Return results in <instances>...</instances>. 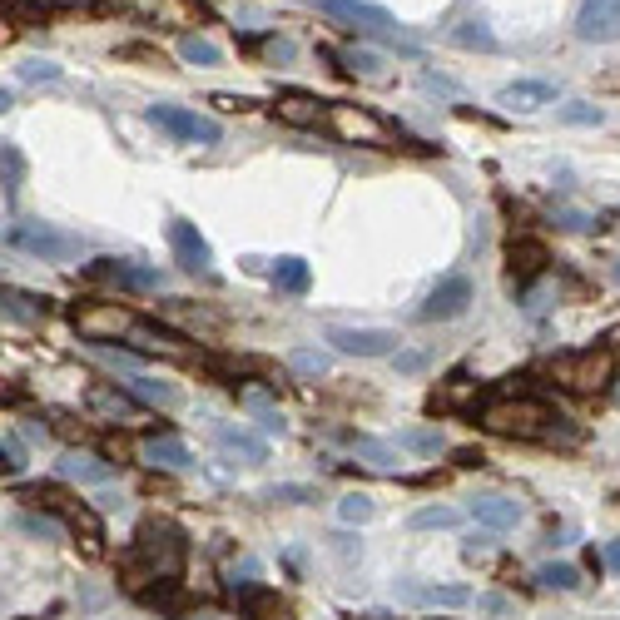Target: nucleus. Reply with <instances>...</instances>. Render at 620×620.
I'll list each match as a JSON object with an SVG mask.
<instances>
[{
    "instance_id": "nucleus-34",
    "label": "nucleus",
    "mask_w": 620,
    "mask_h": 620,
    "mask_svg": "<svg viewBox=\"0 0 620 620\" xmlns=\"http://www.w3.org/2000/svg\"><path fill=\"white\" fill-rule=\"evenodd\" d=\"M248 616L253 620H293V611H288L273 591H258V596H248Z\"/></svg>"
},
{
    "instance_id": "nucleus-16",
    "label": "nucleus",
    "mask_w": 620,
    "mask_h": 620,
    "mask_svg": "<svg viewBox=\"0 0 620 620\" xmlns=\"http://www.w3.org/2000/svg\"><path fill=\"white\" fill-rule=\"evenodd\" d=\"M328 343L338 353H353V358H382V353L397 348V333H387V328H333Z\"/></svg>"
},
{
    "instance_id": "nucleus-42",
    "label": "nucleus",
    "mask_w": 620,
    "mask_h": 620,
    "mask_svg": "<svg viewBox=\"0 0 620 620\" xmlns=\"http://www.w3.org/2000/svg\"><path fill=\"white\" fill-rule=\"evenodd\" d=\"M487 546H492V536H467V541H462V556H472V561H477Z\"/></svg>"
},
{
    "instance_id": "nucleus-38",
    "label": "nucleus",
    "mask_w": 620,
    "mask_h": 620,
    "mask_svg": "<svg viewBox=\"0 0 620 620\" xmlns=\"http://www.w3.org/2000/svg\"><path fill=\"white\" fill-rule=\"evenodd\" d=\"M397 447H407V452H427V457H437V452H442V432H402V437H397Z\"/></svg>"
},
{
    "instance_id": "nucleus-27",
    "label": "nucleus",
    "mask_w": 620,
    "mask_h": 620,
    "mask_svg": "<svg viewBox=\"0 0 620 620\" xmlns=\"http://www.w3.org/2000/svg\"><path fill=\"white\" fill-rule=\"evenodd\" d=\"M124 392L139 397V402H159V407H174V402H179V392H174L169 382H154V377H129Z\"/></svg>"
},
{
    "instance_id": "nucleus-23",
    "label": "nucleus",
    "mask_w": 620,
    "mask_h": 620,
    "mask_svg": "<svg viewBox=\"0 0 620 620\" xmlns=\"http://www.w3.org/2000/svg\"><path fill=\"white\" fill-rule=\"evenodd\" d=\"M273 115L283 124H298V129H313V124H323L328 115V105L323 100H313V95H278V105H273Z\"/></svg>"
},
{
    "instance_id": "nucleus-8",
    "label": "nucleus",
    "mask_w": 620,
    "mask_h": 620,
    "mask_svg": "<svg viewBox=\"0 0 620 620\" xmlns=\"http://www.w3.org/2000/svg\"><path fill=\"white\" fill-rule=\"evenodd\" d=\"M149 124H159L164 134L189 139V144H219V124L199 110H184V105H149Z\"/></svg>"
},
{
    "instance_id": "nucleus-39",
    "label": "nucleus",
    "mask_w": 620,
    "mask_h": 620,
    "mask_svg": "<svg viewBox=\"0 0 620 620\" xmlns=\"http://www.w3.org/2000/svg\"><path fill=\"white\" fill-rule=\"evenodd\" d=\"M561 120L566 124H601L606 110H601V105H561Z\"/></svg>"
},
{
    "instance_id": "nucleus-5",
    "label": "nucleus",
    "mask_w": 620,
    "mask_h": 620,
    "mask_svg": "<svg viewBox=\"0 0 620 620\" xmlns=\"http://www.w3.org/2000/svg\"><path fill=\"white\" fill-rule=\"evenodd\" d=\"M70 323L90 338V343H120V338H129V328L139 323L124 303H75L70 308Z\"/></svg>"
},
{
    "instance_id": "nucleus-28",
    "label": "nucleus",
    "mask_w": 620,
    "mask_h": 620,
    "mask_svg": "<svg viewBox=\"0 0 620 620\" xmlns=\"http://www.w3.org/2000/svg\"><path fill=\"white\" fill-rule=\"evenodd\" d=\"M348 65V75H358V80H372V85H387V65H382V55H372V50H348L343 55Z\"/></svg>"
},
{
    "instance_id": "nucleus-26",
    "label": "nucleus",
    "mask_w": 620,
    "mask_h": 620,
    "mask_svg": "<svg viewBox=\"0 0 620 620\" xmlns=\"http://www.w3.org/2000/svg\"><path fill=\"white\" fill-rule=\"evenodd\" d=\"M308 278H313V273H308V263H303V258H293V253L273 263V283H278L283 293H308Z\"/></svg>"
},
{
    "instance_id": "nucleus-6",
    "label": "nucleus",
    "mask_w": 620,
    "mask_h": 620,
    "mask_svg": "<svg viewBox=\"0 0 620 620\" xmlns=\"http://www.w3.org/2000/svg\"><path fill=\"white\" fill-rule=\"evenodd\" d=\"M10 244L20 248V253H30V258H40V263H65V258L80 253V239H75V234H65V229H55V224H40V219L15 224V229H10Z\"/></svg>"
},
{
    "instance_id": "nucleus-24",
    "label": "nucleus",
    "mask_w": 620,
    "mask_h": 620,
    "mask_svg": "<svg viewBox=\"0 0 620 620\" xmlns=\"http://www.w3.org/2000/svg\"><path fill=\"white\" fill-rule=\"evenodd\" d=\"M149 467H164V472H184L194 457H189V447L179 442V437H149L144 442V452H139Z\"/></svg>"
},
{
    "instance_id": "nucleus-49",
    "label": "nucleus",
    "mask_w": 620,
    "mask_h": 620,
    "mask_svg": "<svg viewBox=\"0 0 620 620\" xmlns=\"http://www.w3.org/2000/svg\"><path fill=\"white\" fill-rule=\"evenodd\" d=\"M616 283H620V263H616Z\"/></svg>"
},
{
    "instance_id": "nucleus-33",
    "label": "nucleus",
    "mask_w": 620,
    "mask_h": 620,
    "mask_svg": "<svg viewBox=\"0 0 620 620\" xmlns=\"http://www.w3.org/2000/svg\"><path fill=\"white\" fill-rule=\"evenodd\" d=\"M179 55H184L189 65H219V45L204 40V35H184V40H179Z\"/></svg>"
},
{
    "instance_id": "nucleus-21",
    "label": "nucleus",
    "mask_w": 620,
    "mask_h": 620,
    "mask_svg": "<svg viewBox=\"0 0 620 620\" xmlns=\"http://www.w3.org/2000/svg\"><path fill=\"white\" fill-rule=\"evenodd\" d=\"M407 601H422V606H447V611H462V606H477V591L472 586H402Z\"/></svg>"
},
{
    "instance_id": "nucleus-30",
    "label": "nucleus",
    "mask_w": 620,
    "mask_h": 620,
    "mask_svg": "<svg viewBox=\"0 0 620 620\" xmlns=\"http://www.w3.org/2000/svg\"><path fill=\"white\" fill-rule=\"evenodd\" d=\"M219 442L234 452V457H248V462H268V447L248 432H234V427H219Z\"/></svg>"
},
{
    "instance_id": "nucleus-41",
    "label": "nucleus",
    "mask_w": 620,
    "mask_h": 620,
    "mask_svg": "<svg viewBox=\"0 0 620 620\" xmlns=\"http://www.w3.org/2000/svg\"><path fill=\"white\" fill-rule=\"evenodd\" d=\"M293 368L298 372H328V358L313 353V348H298V353H293Z\"/></svg>"
},
{
    "instance_id": "nucleus-17",
    "label": "nucleus",
    "mask_w": 620,
    "mask_h": 620,
    "mask_svg": "<svg viewBox=\"0 0 620 620\" xmlns=\"http://www.w3.org/2000/svg\"><path fill=\"white\" fill-rule=\"evenodd\" d=\"M65 482H80V487H105V482H115V467L105 462V457H95V452H65L60 457V467H55Z\"/></svg>"
},
{
    "instance_id": "nucleus-29",
    "label": "nucleus",
    "mask_w": 620,
    "mask_h": 620,
    "mask_svg": "<svg viewBox=\"0 0 620 620\" xmlns=\"http://www.w3.org/2000/svg\"><path fill=\"white\" fill-rule=\"evenodd\" d=\"M536 581H541L546 591H581V571H576V566H566V561L541 566V571H536Z\"/></svg>"
},
{
    "instance_id": "nucleus-45",
    "label": "nucleus",
    "mask_w": 620,
    "mask_h": 620,
    "mask_svg": "<svg viewBox=\"0 0 620 620\" xmlns=\"http://www.w3.org/2000/svg\"><path fill=\"white\" fill-rule=\"evenodd\" d=\"M606 566H611V571H620V541H611V551H606Z\"/></svg>"
},
{
    "instance_id": "nucleus-9",
    "label": "nucleus",
    "mask_w": 620,
    "mask_h": 620,
    "mask_svg": "<svg viewBox=\"0 0 620 620\" xmlns=\"http://www.w3.org/2000/svg\"><path fill=\"white\" fill-rule=\"evenodd\" d=\"M467 303H472V278H467V273H452V278H442V283L427 293V303L417 308V318H422V323H447V318H462Z\"/></svg>"
},
{
    "instance_id": "nucleus-48",
    "label": "nucleus",
    "mask_w": 620,
    "mask_h": 620,
    "mask_svg": "<svg viewBox=\"0 0 620 620\" xmlns=\"http://www.w3.org/2000/svg\"><path fill=\"white\" fill-rule=\"evenodd\" d=\"M194 620H219V616H194Z\"/></svg>"
},
{
    "instance_id": "nucleus-13",
    "label": "nucleus",
    "mask_w": 620,
    "mask_h": 620,
    "mask_svg": "<svg viewBox=\"0 0 620 620\" xmlns=\"http://www.w3.org/2000/svg\"><path fill=\"white\" fill-rule=\"evenodd\" d=\"M85 278L90 283H115V288H139V293L159 288V273L154 268H139V263H124V258H95V263H85Z\"/></svg>"
},
{
    "instance_id": "nucleus-40",
    "label": "nucleus",
    "mask_w": 620,
    "mask_h": 620,
    "mask_svg": "<svg viewBox=\"0 0 620 620\" xmlns=\"http://www.w3.org/2000/svg\"><path fill=\"white\" fill-rule=\"evenodd\" d=\"M20 80H60V65H50V60H25V65H20Z\"/></svg>"
},
{
    "instance_id": "nucleus-11",
    "label": "nucleus",
    "mask_w": 620,
    "mask_h": 620,
    "mask_svg": "<svg viewBox=\"0 0 620 620\" xmlns=\"http://www.w3.org/2000/svg\"><path fill=\"white\" fill-rule=\"evenodd\" d=\"M576 40H586V45H616L620 0H581V10H576Z\"/></svg>"
},
{
    "instance_id": "nucleus-22",
    "label": "nucleus",
    "mask_w": 620,
    "mask_h": 620,
    "mask_svg": "<svg viewBox=\"0 0 620 620\" xmlns=\"http://www.w3.org/2000/svg\"><path fill=\"white\" fill-rule=\"evenodd\" d=\"M45 313H50V308H45V298H35V293H25V288H0V318L35 328Z\"/></svg>"
},
{
    "instance_id": "nucleus-44",
    "label": "nucleus",
    "mask_w": 620,
    "mask_h": 620,
    "mask_svg": "<svg viewBox=\"0 0 620 620\" xmlns=\"http://www.w3.org/2000/svg\"><path fill=\"white\" fill-rule=\"evenodd\" d=\"M422 363H427L422 353H402V358H397V368H402V372H417V368H422Z\"/></svg>"
},
{
    "instance_id": "nucleus-2",
    "label": "nucleus",
    "mask_w": 620,
    "mask_h": 620,
    "mask_svg": "<svg viewBox=\"0 0 620 620\" xmlns=\"http://www.w3.org/2000/svg\"><path fill=\"white\" fill-rule=\"evenodd\" d=\"M482 422H487V432H496V437H516V442H556L566 417L551 412V407L536 402V397H501V402H492V407L482 412Z\"/></svg>"
},
{
    "instance_id": "nucleus-31",
    "label": "nucleus",
    "mask_w": 620,
    "mask_h": 620,
    "mask_svg": "<svg viewBox=\"0 0 620 620\" xmlns=\"http://www.w3.org/2000/svg\"><path fill=\"white\" fill-rule=\"evenodd\" d=\"M452 40H457L462 50H496V35L482 25V20H462V25L452 30Z\"/></svg>"
},
{
    "instance_id": "nucleus-37",
    "label": "nucleus",
    "mask_w": 620,
    "mask_h": 620,
    "mask_svg": "<svg viewBox=\"0 0 620 620\" xmlns=\"http://www.w3.org/2000/svg\"><path fill=\"white\" fill-rule=\"evenodd\" d=\"M372 511H377V506H372V496H363V492H348L338 501V516H343V521H372Z\"/></svg>"
},
{
    "instance_id": "nucleus-36",
    "label": "nucleus",
    "mask_w": 620,
    "mask_h": 620,
    "mask_svg": "<svg viewBox=\"0 0 620 620\" xmlns=\"http://www.w3.org/2000/svg\"><path fill=\"white\" fill-rule=\"evenodd\" d=\"M0 179H5V189L15 194L20 189V179H25V159H20V149L15 144H0Z\"/></svg>"
},
{
    "instance_id": "nucleus-19",
    "label": "nucleus",
    "mask_w": 620,
    "mask_h": 620,
    "mask_svg": "<svg viewBox=\"0 0 620 620\" xmlns=\"http://www.w3.org/2000/svg\"><path fill=\"white\" fill-rule=\"evenodd\" d=\"M506 110H541V105H556V85L551 80H516V85H506L501 95H496Z\"/></svg>"
},
{
    "instance_id": "nucleus-12",
    "label": "nucleus",
    "mask_w": 620,
    "mask_h": 620,
    "mask_svg": "<svg viewBox=\"0 0 620 620\" xmlns=\"http://www.w3.org/2000/svg\"><path fill=\"white\" fill-rule=\"evenodd\" d=\"M323 124H333V134L343 139V144H382V120H372L368 110H358V105H328V115Z\"/></svg>"
},
{
    "instance_id": "nucleus-25",
    "label": "nucleus",
    "mask_w": 620,
    "mask_h": 620,
    "mask_svg": "<svg viewBox=\"0 0 620 620\" xmlns=\"http://www.w3.org/2000/svg\"><path fill=\"white\" fill-rule=\"evenodd\" d=\"M546 263H551L546 244H536V239H521V244H511V273H516V283H531V278H541V273H546Z\"/></svg>"
},
{
    "instance_id": "nucleus-43",
    "label": "nucleus",
    "mask_w": 620,
    "mask_h": 620,
    "mask_svg": "<svg viewBox=\"0 0 620 620\" xmlns=\"http://www.w3.org/2000/svg\"><path fill=\"white\" fill-rule=\"evenodd\" d=\"M214 105H224V110H248L253 100H244V95H214Z\"/></svg>"
},
{
    "instance_id": "nucleus-47",
    "label": "nucleus",
    "mask_w": 620,
    "mask_h": 620,
    "mask_svg": "<svg viewBox=\"0 0 620 620\" xmlns=\"http://www.w3.org/2000/svg\"><path fill=\"white\" fill-rule=\"evenodd\" d=\"M5 110H10V90L0 85V115H5Z\"/></svg>"
},
{
    "instance_id": "nucleus-46",
    "label": "nucleus",
    "mask_w": 620,
    "mask_h": 620,
    "mask_svg": "<svg viewBox=\"0 0 620 620\" xmlns=\"http://www.w3.org/2000/svg\"><path fill=\"white\" fill-rule=\"evenodd\" d=\"M5 472H15V462H10V457L0 452V477H5Z\"/></svg>"
},
{
    "instance_id": "nucleus-35",
    "label": "nucleus",
    "mask_w": 620,
    "mask_h": 620,
    "mask_svg": "<svg viewBox=\"0 0 620 620\" xmlns=\"http://www.w3.org/2000/svg\"><path fill=\"white\" fill-rule=\"evenodd\" d=\"M20 531H30V536H45V541H60V536H65V526H60L50 511H25V516H20Z\"/></svg>"
},
{
    "instance_id": "nucleus-3",
    "label": "nucleus",
    "mask_w": 620,
    "mask_h": 620,
    "mask_svg": "<svg viewBox=\"0 0 620 620\" xmlns=\"http://www.w3.org/2000/svg\"><path fill=\"white\" fill-rule=\"evenodd\" d=\"M551 377L566 387V392H581V397H596L616 382V353L611 348H581V353H566L551 363Z\"/></svg>"
},
{
    "instance_id": "nucleus-18",
    "label": "nucleus",
    "mask_w": 620,
    "mask_h": 620,
    "mask_svg": "<svg viewBox=\"0 0 620 620\" xmlns=\"http://www.w3.org/2000/svg\"><path fill=\"white\" fill-rule=\"evenodd\" d=\"M110 5L134 20H149V25H184V15H189L184 0H110Z\"/></svg>"
},
{
    "instance_id": "nucleus-7",
    "label": "nucleus",
    "mask_w": 620,
    "mask_h": 620,
    "mask_svg": "<svg viewBox=\"0 0 620 620\" xmlns=\"http://www.w3.org/2000/svg\"><path fill=\"white\" fill-rule=\"evenodd\" d=\"M85 407H90L100 422H120V427L149 422V407H144L139 397H129L120 382H90V392H85Z\"/></svg>"
},
{
    "instance_id": "nucleus-15",
    "label": "nucleus",
    "mask_w": 620,
    "mask_h": 620,
    "mask_svg": "<svg viewBox=\"0 0 620 620\" xmlns=\"http://www.w3.org/2000/svg\"><path fill=\"white\" fill-rule=\"evenodd\" d=\"M333 20L343 25H358V30H377V35H397V20L382 10V5H368V0H318Z\"/></svg>"
},
{
    "instance_id": "nucleus-4",
    "label": "nucleus",
    "mask_w": 620,
    "mask_h": 620,
    "mask_svg": "<svg viewBox=\"0 0 620 620\" xmlns=\"http://www.w3.org/2000/svg\"><path fill=\"white\" fill-rule=\"evenodd\" d=\"M25 496H35V501H45L50 511H55V521L65 526V531H75L90 551H100V541H105V521H100V511L95 506H85V501H75V496H65L60 487H30Z\"/></svg>"
},
{
    "instance_id": "nucleus-14",
    "label": "nucleus",
    "mask_w": 620,
    "mask_h": 620,
    "mask_svg": "<svg viewBox=\"0 0 620 620\" xmlns=\"http://www.w3.org/2000/svg\"><path fill=\"white\" fill-rule=\"evenodd\" d=\"M169 248H174V263H179L184 273H209V263H214L209 239H204L189 219H174V224H169Z\"/></svg>"
},
{
    "instance_id": "nucleus-32",
    "label": "nucleus",
    "mask_w": 620,
    "mask_h": 620,
    "mask_svg": "<svg viewBox=\"0 0 620 620\" xmlns=\"http://www.w3.org/2000/svg\"><path fill=\"white\" fill-rule=\"evenodd\" d=\"M462 521V511H452V506H422V511H412V531H437V526H457Z\"/></svg>"
},
{
    "instance_id": "nucleus-1",
    "label": "nucleus",
    "mask_w": 620,
    "mask_h": 620,
    "mask_svg": "<svg viewBox=\"0 0 620 620\" xmlns=\"http://www.w3.org/2000/svg\"><path fill=\"white\" fill-rule=\"evenodd\" d=\"M184 561H189V536H184L179 521H169V516L139 521V531H134V541H129V556H124L129 591H139L144 581L174 586V581L184 576Z\"/></svg>"
},
{
    "instance_id": "nucleus-20",
    "label": "nucleus",
    "mask_w": 620,
    "mask_h": 620,
    "mask_svg": "<svg viewBox=\"0 0 620 620\" xmlns=\"http://www.w3.org/2000/svg\"><path fill=\"white\" fill-rule=\"evenodd\" d=\"M472 516H477L482 526H492V531H506V526H516V521H521V501H516V496L487 492V496H477V501H472Z\"/></svg>"
},
{
    "instance_id": "nucleus-10",
    "label": "nucleus",
    "mask_w": 620,
    "mask_h": 620,
    "mask_svg": "<svg viewBox=\"0 0 620 620\" xmlns=\"http://www.w3.org/2000/svg\"><path fill=\"white\" fill-rule=\"evenodd\" d=\"M124 343H134V353H144V358H194V343L184 333H174L164 323H149V318H139Z\"/></svg>"
}]
</instances>
